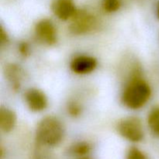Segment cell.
Listing matches in <instances>:
<instances>
[{
  "label": "cell",
  "instance_id": "obj_6",
  "mask_svg": "<svg viewBox=\"0 0 159 159\" xmlns=\"http://www.w3.org/2000/svg\"><path fill=\"white\" fill-rule=\"evenodd\" d=\"M97 67V61L89 55H79L75 57L70 63V68L78 75H86L93 72Z\"/></svg>",
  "mask_w": 159,
  "mask_h": 159
},
{
  "label": "cell",
  "instance_id": "obj_11",
  "mask_svg": "<svg viewBox=\"0 0 159 159\" xmlns=\"http://www.w3.org/2000/svg\"><path fill=\"white\" fill-rule=\"evenodd\" d=\"M148 124L151 130L159 136V107H155L151 110L148 116Z\"/></svg>",
  "mask_w": 159,
  "mask_h": 159
},
{
  "label": "cell",
  "instance_id": "obj_10",
  "mask_svg": "<svg viewBox=\"0 0 159 159\" xmlns=\"http://www.w3.org/2000/svg\"><path fill=\"white\" fill-rule=\"evenodd\" d=\"M6 77L11 82L13 89H20V82L23 79V71L20 66L16 65H10L6 68Z\"/></svg>",
  "mask_w": 159,
  "mask_h": 159
},
{
  "label": "cell",
  "instance_id": "obj_14",
  "mask_svg": "<svg viewBox=\"0 0 159 159\" xmlns=\"http://www.w3.org/2000/svg\"><path fill=\"white\" fill-rule=\"evenodd\" d=\"M127 159H148L147 157L136 148L130 149L127 155Z\"/></svg>",
  "mask_w": 159,
  "mask_h": 159
},
{
  "label": "cell",
  "instance_id": "obj_17",
  "mask_svg": "<svg viewBox=\"0 0 159 159\" xmlns=\"http://www.w3.org/2000/svg\"><path fill=\"white\" fill-rule=\"evenodd\" d=\"M0 39H1L2 43H5V42H6V40H7V36H6V34H5V32H4V30H3V29H1Z\"/></svg>",
  "mask_w": 159,
  "mask_h": 159
},
{
  "label": "cell",
  "instance_id": "obj_1",
  "mask_svg": "<svg viewBox=\"0 0 159 159\" xmlns=\"http://www.w3.org/2000/svg\"><path fill=\"white\" fill-rule=\"evenodd\" d=\"M152 90L148 84L138 74H134L126 85L121 96L123 104L131 110H138L149 100Z\"/></svg>",
  "mask_w": 159,
  "mask_h": 159
},
{
  "label": "cell",
  "instance_id": "obj_12",
  "mask_svg": "<svg viewBox=\"0 0 159 159\" xmlns=\"http://www.w3.org/2000/svg\"><path fill=\"white\" fill-rule=\"evenodd\" d=\"M121 6V0H103L102 8L107 12H116Z\"/></svg>",
  "mask_w": 159,
  "mask_h": 159
},
{
  "label": "cell",
  "instance_id": "obj_3",
  "mask_svg": "<svg viewBox=\"0 0 159 159\" xmlns=\"http://www.w3.org/2000/svg\"><path fill=\"white\" fill-rule=\"evenodd\" d=\"M120 134L128 141L139 142L144 138V130L141 120L135 116H129L121 120L117 124Z\"/></svg>",
  "mask_w": 159,
  "mask_h": 159
},
{
  "label": "cell",
  "instance_id": "obj_4",
  "mask_svg": "<svg viewBox=\"0 0 159 159\" xmlns=\"http://www.w3.org/2000/svg\"><path fill=\"white\" fill-rule=\"evenodd\" d=\"M70 26V30L75 34H84L97 28L99 22L96 17L86 11H77Z\"/></svg>",
  "mask_w": 159,
  "mask_h": 159
},
{
  "label": "cell",
  "instance_id": "obj_16",
  "mask_svg": "<svg viewBox=\"0 0 159 159\" xmlns=\"http://www.w3.org/2000/svg\"><path fill=\"white\" fill-rule=\"evenodd\" d=\"M19 50H20V52L23 55H27L29 54V46L27 45V43H22L20 44V47H19Z\"/></svg>",
  "mask_w": 159,
  "mask_h": 159
},
{
  "label": "cell",
  "instance_id": "obj_2",
  "mask_svg": "<svg viewBox=\"0 0 159 159\" xmlns=\"http://www.w3.org/2000/svg\"><path fill=\"white\" fill-rule=\"evenodd\" d=\"M65 134L63 124L57 118L48 116L39 122L36 130L37 142L44 146H56L62 141Z\"/></svg>",
  "mask_w": 159,
  "mask_h": 159
},
{
  "label": "cell",
  "instance_id": "obj_7",
  "mask_svg": "<svg viewBox=\"0 0 159 159\" xmlns=\"http://www.w3.org/2000/svg\"><path fill=\"white\" fill-rule=\"evenodd\" d=\"M25 102L31 111L41 112L48 107V99L44 93L37 89H30L25 93Z\"/></svg>",
  "mask_w": 159,
  "mask_h": 159
},
{
  "label": "cell",
  "instance_id": "obj_5",
  "mask_svg": "<svg viewBox=\"0 0 159 159\" xmlns=\"http://www.w3.org/2000/svg\"><path fill=\"white\" fill-rule=\"evenodd\" d=\"M35 36L37 40L46 45L54 44L57 42V30L53 22L48 19H43L35 26Z\"/></svg>",
  "mask_w": 159,
  "mask_h": 159
},
{
  "label": "cell",
  "instance_id": "obj_18",
  "mask_svg": "<svg viewBox=\"0 0 159 159\" xmlns=\"http://www.w3.org/2000/svg\"><path fill=\"white\" fill-rule=\"evenodd\" d=\"M157 16H158V18L159 19V2L157 5Z\"/></svg>",
  "mask_w": 159,
  "mask_h": 159
},
{
  "label": "cell",
  "instance_id": "obj_8",
  "mask_svg": "<svg viewBox=\"0 0 159 159\" xmlns=\"http://www.w3.org/2000/svg\"><path fill=\"white\" fill-rule=\"evenodd\" d=\"M51 9L59 20L65 21L72 19L78 11L73 0H54Z\"/></svg>",
  "mask_w": 159,
  "mask_h": 159
},
{
  "label": "cell",
  "instance_id": "obj_9",
  "mask_svg": "<svg viewBox=\"0 0 159 159\" xmlns=\"http://www.w3.org/2000/svg\"><path fill=\"white\" fill-rule=\"evenodd\" d=\"M16 116L12 110L2 107L0 110V128L4 132H9L14 128Z\"/></svg>",
  "mask_w": 159,
  "mask_h": 159
},
{
  "label": "cell",
  "instance_id": "obj_15",
  "mask_svg": "<svg viewBox=\"0 0 159 159\" xmlns=\"http://www.w3.org/2000/svg\"><path fill=\"white\" fill-rule=\"evenodd\" d=\"M74 150L79 155H83L89 153L90 151V146L87 143H79L75 146Z\"/></svg>",
  "mask_w": 159,
  "mask_h": 159
},
{
  "label": "cell",
  "instance_id": "obj_13",
  "mask_svg": "<svg viewBox=\"0 0 159 159\" xmlns=\"http://www.w3.org/2000/svg\"><path fill=\"white\" fill-rule=\"evenodd\" d=\"M68 112L71 116H79L82 113V108L80 105L75 102V101H71L68 104Z\"/></svg>",
  "mask_w": 159,
  "mask_h": 159
}]
</instances>
